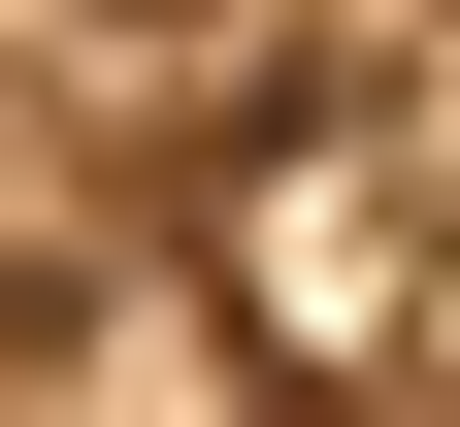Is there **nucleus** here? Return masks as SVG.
Here are the masks:
<instances>
[{
	"instance_id": "obj_1",
	"label": "nucleus",
	"mask_w": 460,
	"mask_h": 427,
	"mask_svg": "<svg viewBox=\"0 0 460 427\" xmlns=\"http://www.w3.org/2000/svg\"><path fill=\"white\" fill-rule=\"evenodd\" d=\"M198 329L263 395H460V165H428V99H296V132L230 165Z\"/></svg>"
}]
</instances>
